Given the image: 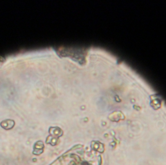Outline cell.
<instances>
[{
    "label": "cell",
    "instance_id": "obj_1",
    "mask_svg": "<svg viewBox=\"0 0 166 165\" xmlns=\"http://www.w3.org/2000/svg\"><path fill=\"white\" fill-rule=\"evenodd\" d=\"M101 156L83 147L69 151L51 165H101Z\"/></svg>",
    "mask_w": 166,
    "mask_h": 165
},
{
    "label": "cell",
    "instance_id": "obj_2",
    "mask_svg": "<svg viewBox=\"0 0 166 165\" xmlns=\"http://www.w3.org/2000/svg\"><path fill=\"white\" fill-rule=\"evenodd\" d=\"M14 124H15V122L14 121L11 120H7L3 121L1 124V125L2 126V127L6 130L10 129L13 128V127L14 126Z\"/></svg>",
    "mask_w": 166,
    "mask_h": 165
}]
</instances>
